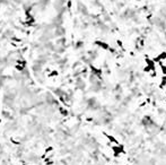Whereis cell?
Returning a JSON list of instances; mask_svg holds the SVG:
<instances>
[{
	"mask_svg": "<svg viewBox=\"0 0 166 165\" xmlns=\"http://www.w3.org/2000/svg\"><path fill=\"white\" fill-rule=\"evenodd\" d=\"M111 149H112V152H113L115 157H118L119 155H121V154L124 153V147H123V145H121V144L113 145V146L111 147Z\"/></svg>",
	"mask_w": 166,
	"mask_h": 165,
	"instance_id": "cell-1",
	"label": "cell"
},
{
	"mask_svg": "<svg viewBox=\"0 0 166 165\" xmlns=\"http://www.w3.org/2000/svg\"><path fill=\"white\" fill-rule=\"evenodd\" d=\"M106 137H107V139L110 140V141L112 142L113 145H118V144H119V141H118V140H116L115 138H114L113 136H111V135H106Z\"/></svg>",
	"mask_w": 166,
	"mask_h": 165,
	"instance_id": "cell-3",
	"label": "cell"
},
{
	"mask_svg": "<svg viewBox=\"0 0 166 165\" xmlns=\"http://www.w3.org/2000/svg\"><path fill=\"white\" fill-rule=\"evenodd\" d=\"M165 59H166V52H163L159 56H157V58H155V61H156V64H158V62H160L162 60H165Z\"/></svg>",
	"mask_w": 166,
	"mask_h": 165,
	"instance_id": "cell-2",
	"label": "cell"
}]
</instances>
